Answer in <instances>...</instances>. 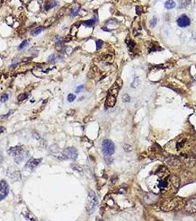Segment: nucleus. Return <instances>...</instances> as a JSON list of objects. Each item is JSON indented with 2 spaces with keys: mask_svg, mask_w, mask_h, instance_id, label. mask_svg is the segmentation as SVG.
I'll return each mask as SVG.
<instances>
[{
  "mask_svg": "<svg viewBox=\"0 0 196 221\" xmlns=\"http://www.w3.org/2000/svg\"><path fill=\"white\" fill-rule=\"evenodd\" d=\"M130 100H131V98H130V96L128 95V94H124L123 96H122V100H123V102H129Z\"/></svg>",
  "mask_w": 196,
  "mask_h": 221,
  "instance_id": "27",
  "label": "nucleus"
},
{
  "mask_svg": "<svg viewBox=\"0 0 196 221\" xmlns=\"http://www.w3.org/2000/svg\"><path fill=\"white\" fill-rule=\"evenodd\" d=\"M9 193V186L5 180L0 181V201L5 199Z\"/></svg>",
  "mask_w": 196,
  "mask_h": 221,
  "instance_id": "5",
  "label": "nucleus"
},
{
  "mask_svg": "<svg viewBox=\"0 0 196 221\" xmlns=\"http://www.w3.org/2000/svg\"><path fill=\"white\" fill-rule=\"evenodd\" d=\"M116 100L117 97L113 96L111 94H108L106 100L107 105H108V107H114V105L116 104Z\"/></svg>",
  "mask_w": 196,
  "mask_h": 221,
  "instance_id": "10",
  "label": "nucleus"
},
{
  "mask_svg": "<svg viewBox=\"0 0 196 221\" xmlns=\"http://www.w3.org/2000/svg\"><path fill=\"white\" fill-rule=\"evenodd\" d=\"M86 210L89 214H91L95 209L96 206L98 203V199L96 196L95 193L93 191H89L88 195V199H87Z\"/></svg>",
  "mask_w": 196,
  "mask_h": 221,
  "instance_id": "2",
  "label": "nucleus"
},
{
  "mask_svg": "<svg viewBox=\"0 0 196 221\" xmlns=\"http://www.w3.org/2000/svg\"><path fill=\"white\" fill-rule=\"evenodd\" d=\"M176 4L173 0H167V2H165V3H164V7H165V8L169 10L176 8Z\"/></svg>",
  "mask_w": 196,
  "mask_h": 221,
  "instance_id": "15",
  "label": "nucleus"
},
{
  "mask_svg": "<svg viewBox=\"0 0 196 221\" xmlns=\"http://www.w3.org/2000/svg\"><path fill=\"white\" fill-rule=\"evenodd\" d=\"M102 151L105 156H111L115 151V145L109 139H105L102 144Z\"/></svg>",
  "mask_w": 196,
  "mask_h": 221,
  "instance_id": "3",
  "label": "nucleus"
},
{
  "mask_svg": "<svg viewBox=\"0 0 196 221\" xmlns=\"http://www.w3.org/2000/svg\"><path fill=\"white\" fill-rule=\"evenodd\" d=\"M28 45V41L27 40H25L23 41L22 42V43H21L20 45H19V50H25V48H26L27 46Z\"/></svg>",
  "mask_w": 196,
  "mask_h": 221,
  "instance_id": "21",
  "label": "nucleus"
},
{
  "mask_svg": "<svg viewBox=\"0 0 196 221\" xmlns=\"http://www.w3.org/2000/svg\"><path fill=\"white\" fill-rule=\"evenodd\" d=\"M28 98V94L27 93H24V94H19L18 96V100L19 101H23L25 100Z\"/></svg>",
  "mask_w": 196,
  "mask_h": 221,
  "instance_id": "22",
  "label": "nucleus"
},
{
  "mask_svg": "<svg viewBox=\"0 0 196 221\" xmlns=\"http://www.w3.org/2000/svg\"><path fill=\"white\" fill-rule=\"evenodd\" d=\"M8 98H9V96H8V94H2V96L0 97V102H6V101L8 100Z\"/></svg>",
  "mask_w": 196,
  "mask_h": 221,
  "instance_id": "24",
  "label": "nucleus"
},
{
  "mask_svg": "<svg viewBox=\"0 0 196 221\" xmlns=\"http://www.w3.org/2000/svg\"><path fill=\"white\" fill-rule=\"evenodd\" d=\"M44 29V27H43V26L37 27L35 28V29H33L32 31H31V35H32V36H37L38 35H39L41 33Z\"/></svg>",
  "mask_w": 196,
  "mask_h": 221,
  "instance_id": "12",
  "label": "nucleus"
},
{
  "mask_svg": "<svg viewBox=\"0 0 196 221\" xmlns=\"http://www.w3.org/2000/svg\"><path fill=\"white\" fill-rule=\"evenodd\" d=\"M75 98H76V96L74 95V94H70L68 95V97H67V100H68L70 102H72L73 101L75 100Z\"/></svg>",
  "mask_w": 196,
  "mask_h": 221,
  "instance_id": "25",
  "label": "nucleus"
},
{
  "mask_svg": "<svg viewBox=\"0 0 196 221\" xmlns=\"http://www.w3.org/2000/svg\"><path fill=\"white\" fill-rule=\"evenodd\" d=\"M58 4L59 3L57 1H52V2H47V3L46 4V5H45V9H46V11H50L52 8H55L56 6H58Z\"/></svg>",
  "mask_w": 196,
  "mask_h": 221,
  "instance_id": "13",
  "label": "nucleus"
},
{
  "mask_svg": "<svg viewBox=\"0 0 196 221\" xmlns=\"http://www.w3.org/2000/svg\"><path fill=\"white\" fill-rule=\"evenodd\" d=\"M96 22H97V20H96L95 18H93V19H89V20H86V21H84V22H82V24L84 25H86V26H87V27H91L96 23Z\"/></svg>",
  "mask_w": 196,
  "mask_h": 221,
  "instance_id": "16",
  "label": "nucleus"
},
{
  "mask_svg": "<svg viewBox=\"0 0 196 221\" xmlns=\"http://www.w3.org/2000/svg\"><path fill=\"white\" fill-rule=\"evenodd\" d=\"M169 164H170V166H172V167H178V164H179V160L176 157H173L170 159V161H168Z\"/></svg>",
  "mask_w": 196,
  "mask_h": 221,
  "instance_id": "18",
  "label": "nucleus"
},
{
  "mask_svg": "<svg viewBox=\"0 0 196 221\" xmlns=\"http://www.w3.org/2000/svg\"><path fill=\"white\" fill-rule=\"evenodd\" d=\"M79 9H80V6L79 5H74L72 8L71 11H70V14H71L72 16H76V15L78 14Z\"/></svg>",
  "mask_w": 196,
  "mask_h": 221,
  "instance_id": "17",
  "label": "nucleus"
},
{
  "mask_svg": "<svg viewBox=\"0 0 196 221\" xmlns=\"http://www.w3.org/2000/svg\"><path fill=\"white\" fill-rule=\"evenodd\" d=\"M14 111H15V110H12V111H11V112H9V113H8V114L5 115V116H2V117H5V118H4V119H6V118L8 117V116H10V114H12V113H13V112H14Z\"/></svg>",
  "mask_w": 196,
  "mask_h": 221,
  "instance_id": "31",
  "label": "nucleus"
},
{
  "mask_svg": "<svg viewBox=\"0 0 196 221\" xmlns=\"http://www.w3.org/2000/svg\"><path fill=\"white\" fill-rule=\"evenodd\" d=\"M103 44V42L101 40H97L96 41V46H97V50H100V49L102 47Z\"/></svg>",
  "mask_w": 196,
  "mask_h": 221,
  "instance_id": "26",
  "label": "nucleus"
},
{
  "mask_svg": "<svg viewBox=\"0 0 196 221\" xmlns=\"http://www.w3.org/2000/svg\"><path fill=\"white\" fill-rule=\"evenodd\" d=\"M158 188L160 190H164L165 189H167V186H168V180L167 178H162L159 181V184H158Z\"/></svg>",
  "mask_w": 196,
  "mask_h": 221,
  "instance_id": "11",
  "label": "nucleus"
},
{
  "mask_svg": "<svg viewBox=\"0 0 196 221\" xmlns=\"http://www.w3.org/2000/svg\"><path fill=\"white\" fill-rule=\"evenodd\" d=\"M178 199H177V198H173V199L167 201L166 202L164 203L163 205H162V209L164 211L172 210V209H173L176 206V205H177L178 203Z\"/></svg>",
  "mask_w": 196,
  "mask_h": 221,
  "instance_id": "6",
  "label": "nucleus"
},
{
  "mask_svg": "<svg viewBox=\"0 0 196 221\" xmlns=\"http://www.w3.org/2000/svg\"><path fill=\"white\" fill-rule=\"evenodd\" d=\"M83 88H84V86L83 85H80L79 86H77V88H76V90H75V92L76 93H80V91H82Z\"/></svg>",
  "mask_w": 196,
  "mask_h": 221,
  "instance_id": "30",
  "label": "nucleus"
},
{
  "mask_svg": "<svg viewBox=\"0 0 196 221\" xmlns=\"http://www.w3.org/2000/svg\"><path fill=\"white\" fill-rule=\"evenodd\" d=\"M55 55H51L50 56V57L48 58V60L50 62H51V63H53L54 64L55 62Z\"/></svg>",
  "mask_w": 196,
  "mask_h": 221,
  "instance_id": "28",
  "label": "nucleus"
},
{
  "mask_svg": "<svg viewBox=\"0 0 196 221\" xmlns=\"http://www.w3.org/2000/svg\"><path fill=\"white\" fill-rule=\"evenodd\" d=\"M192 0H178V6L180 8H187L190 3H191Z\"/></svg>",
  "mask_w": 196,
  "mask_h": 221,
  "instance_id": "14",
  "label": "nucleus"
},
{
  "mask_svg": "<svg viewBox=\"0 0 196 221\" xmlns=\"http://www.w3.org/2000/svg\"><path fill=\"white\" fill-rule=\"evenodd\" d=\"M63 155L67 159L75 160L78 156V153H77V149L74 148V147H70L63 150Z\"/></svg>",
  "mask_w": 196,
  "mask_h": 221,
  "instance_id": "4",
  "label": "nucleus"
},
{
  "mask_svg": "<svg viewBox=\"0 0 196 221\" xmlns=\"http://www.w3.org/2000/svg\"><path fill=\"white\" fill-rule=\"evenodd\" d=\"M123 148H124V150H125L126 152L132 151L131 146L128 145H124V147H123Z\"/></svg>",
  "mask_w": 196,
  "mask_h": 221,
  "instance_id": "29",
  "label": "nucleus"
},
{
  "mask_svg": "<svg viewBox=\"0 0 196 221\" xmlns=\"http://www.w3.org/2000/svg\"><path fill=\"white\" fill-rule=\"evenodd\" d=\"M190 18L187 16V15H181V16H179L178 19H177V25H178L180 27H187L190 26Z\"/></svg>",
  "mask_w": 196,
  "mask_h": 221,
  "instance_id": "8",
  "label": "nucleus"
},
{
  "mask_svg": "<svg viewBox=\"0 0 196 221\" xmlns=\"http://www.w3.org/2000/svg\"><path fill=\"white\" fill-rule=\"evenodd\" d=\"M185 143L186 139H181V140L177 142V143H176V148H177V150H180V149L182 148L184 146V145H185Z\"/></svg>",
  "mask_w": 196,
  "mask_h": 221,
  "instance_id": "19",
  "label": "nucleus"
},
{
  "mask_svg": "<svg viewBox=\"0 0 196 221\" xmlns=\"http://www.w3.org/2000/svg\"><path fill=\"white\" fill-rule=\"evenodd\" d=\"M4 130H5V128L3 127H0V133H2Z\"/></svg>",
  "mask_w": 196,
  "mask_h": 221,
  "instance_id": "32",
  "label": "nucleus"
},
{
  "mask_svg": "<svg viewBox=\"0 0 196 221\" xmlns=\"http://www.w3.org/2000/svg\"><path fill=\"white\" fill-rule=\"evenodd\" d=\"M184 209L187 212L190 214H193L196 212V199H190L186 203V205L184 206Z\"/></svg>",
  "mask_w": 196,
  "mask_h": 221,
  "instance_id": "7",
  "label": "nucleus"
},
{
  "mask_svg": "<svg viewBox=\"0 0 196 221\" xmlns=\"http://www.w3.org/2000/svg\"><path fill=\"white\" fill-rule=\"evenodd\" d=\"M139 84H140V81H139V79L138 78V77H135L134 80H133V83L131 84V87L135 88H136V87H137L139 85Z\"/></svg>",
  "mask_w": 196,
  "mask_h": 221,
  "instance_id": "20",
  "label": "nucleus"
},
{
  "mask_svg": "<svg viewBox=\"0 0 196 221\" xmlns=\"http://www.w3.org/2000/svg\"><path fill=\"white\" fill-rule=\"evenodd\" d=\"M42 161V159H31L26 164V168L29 170H33L35 167H37Z\"/></svg>",
  "mask_w": 196,
  "mask_h": 221,
  "instance_id": "9",
  "label": "nucleus"
},
{
  "mask_svg": "<svg viewBox=\"0 0 196 221\" xmlns=\"http://www.w3.org/2000/svg\"><path fill=\"white\" fill-rule=\"evenodd\" d=\"M8 153L10 155H12L15 159V161L17 164H19L22 162L25 158L27 157V153L24 151L23 147L21 146H15V147H13L10 148L8 150Z\"/></svg>",
  "mask_w": 196,
  "mask_h": 221,
  "instance_id": "1",
  "label": "nucleus"
},
{
  "mask_svg": "<svg viewBox=\"0 0 196 221\" xmlns=\"http://www.w3.org/2000/svg\"><path fill=\"white\" fill-rule=\"evenodd\" d=\"M195 41H196V36H195Z\"/></svg>",
  "mask_w": 196,
  "mask_h": 221,
  "instance_id": "33",
  "label": "nucleus"
},
{
  "mask_svg": "<svg viewBox=\"0 0 196 221\" xmlns=\"http://www.w3.org/2000/svg\"><path fill=\"white\" fill-rule=\"evenodd\" d=\"M157 23H158V19L154 16V17H153V19H152L151 20H150V27H151L153 28V27H155L156 26Z\"/></svg>",
  "mask_w": 196,
  "mask_h": 221,
  "instance_id": "23",
  "label": "nucleus"
}]
</instances>
